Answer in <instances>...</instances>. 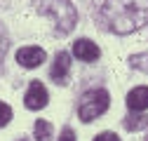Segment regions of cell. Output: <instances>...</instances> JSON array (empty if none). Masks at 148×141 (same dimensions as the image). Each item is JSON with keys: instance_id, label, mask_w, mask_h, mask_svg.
Returning a JSON list of instances; mask_svg holds the SVG:
<instances>
[{"instance_id": "cell-6", "label": "cell", "mask_w": 148, "mask_h": 141, "mask_svg": "<svg viewBox=\"0 0 148 141\" xmlns=\"http://www.w3.org/2000/svg\"><path fill=\"white\" fill-rule=\"evenodd\" d=\"M68 73H71V54L68 52H59L57 57H54V64L49 68V75L54 82H68Z\"/></svg>"}, {"instance_id": "cell-10", "label": "cell", "mask_w": 148, "mask_h": 141, "mask_svg": "<svg viewBox=\"0 0 148 141\" xmlns=\"http://www.w3.org/2000/svg\"><path fill=\"white\" fill-rule=\"evenodd\" d=\"M33 134H35V141H52V125L47 120H38L33 127Z\"/></svg>"}, {"instance_id": "cell-15", "label": "cell", "mask_w": 148, "mask_h": 141, "mask_svg": "<svg viewBox=\"0 0 148 141\" xmlns=\"http://www.w3.org/2000/svg\"><path fill=\"white\" fill-rule=\"evenodd\" d=\"M59 141H75V134H73V129H71V127H66V129L61 132Z\"/></svg>"}, {"instance_id": "cell-16", "label": "cell", "mask_w": 148, "mask_h": 141, "mask_svg": "<svg viewBox=\"0 0 148 141\" xmlns=\"http://www.w3.org/2000/svg\"><path fill=\"white\" fill-rule=\"evenodd\" d=\"M19 141H26V139H19Z\"/></svg>"}, {"instance_id": "cell-2", "label": "cell", "mask_w": 148, "mask_h": 141, "mask_svg": "<svg viewBox=\"0 0 148 141\" xmlns=\"http://www.w3.org/2000/svg\"><path fill=\"white\" fill-rule=\"evenodd\" d=\"M35 10L49 16L59 33H71L78 24V12L71 0H35Z\"/></svg>"}, {"instance_id": "cell-8", "label": "cell", "mask_w": 148, "mask_h": 141, "mask_svg": "<svg viewBox=\"0 0 148 141\" xmlns=\"http://www.w3.org/2000/svg\"><path fill=\"white\" fill-rule=\"evenodd\" d=\"M127 106L132 113H141L148 108V87H134L132 92L127 94Z\"/></svg>"}, {"instance_id": "cell-17", "label": "cell", "mask_w": 148, "mask_h": 141, "mask_svg": "<svg viewBox=\"0 0 148 141\" xmlns=\"http://www.w3.org/2000/svg\"><path fill=\"white\" fill-rule=\"evenodd\" d=\"M146 141H148V139H146Z\"/></svg>"}, {"instance_id": "cell-9", "label": "cell", "mask_w": 148, "mask_h": 141, "mask_svg": "<svg viewBox=\"0 0 148 141\" xmlns=\"http://www.w3.org/2000/svg\"><path fill=\"white\" fill-rule=\"evenodd\" d=\"M125 127L129 132H139V129H146L148 127V115L146 113H132L125 118Z\"/></svg>"}, {"instance_id": "cell-14", "label": "cell", "mask_w": 148, "mask_h": 141, "mask_svg": "<svg viewBox=\"0 0 148 141\" xmlns=\"http://www.w3.org/2000/svg\"><path fill=\"white\" fill-rule=\"evenodd\" d=\"M94 141H120V139H118V134H113V132H101Z\"/></svg>"}, {"instance_id": "cell-1", "label": "cell", "mask_w": 148, "mask_h": 141, "mask_svg": "<svg viewBox=\"0 0 148 141\" xmlns=\"http://www.w3.org/2000/svg\"><path fill=\"white\" fill-rule=\"evenodd\" d=\"M99 19L106 31L127 35L148 24V0H106Z\"/></svg>"}, {"instance_id": "cell-5", "label": "cell", "mask_w": 148, "mask_h": 141, "mask_svg": "<svg viewBox=\"0 0 148 141\" xmlns=\"http://www.w3.org/2000/svg\"><path fill=\"white\" fill-rule=\"evenodd\" d=\"M16 61H19V66H24V68H38L45 61V49L35 47V45L21 47L19 52H16Z\"/></svg>"}, {"instance_id": "cell-4", "label": "cell", "mask_w": 148, "mask_h": 141, "mask_svg": "<svg viewBox=\"0 0 148 141\" xmlns=\"http://www.w3.org/2000/svg\"><path fill=\"white\" fill-rule=\"evenodd\" d=\"M47 101H49V94H47V90H45V85H42L40 80H33V82L28 85V90H26V97H24L26 108L40 111V108L47 106Z\"/></svg>"}, {"instance_id": "cell-11", "label": "cell", "mask_w": 148, "mask_h": 141, "mask_svg": "<svg viewBox=\"0 0 148 141\" xmlns=\"http://www.w3.org/2000/svg\"><path fill=\"white\" fill-rule=\"evenodd\" d=\"M129 64H132L134 68H139V70H143V73H148V52H141V54L129 57Z\"/></svg>"}, {"instance_id": "cell-7", "label": "cell", "mask_w": 148, "mask_h": 141, "mask_svg": "<svg viewBox=\"0 0 148 141\" xmlns=\"http://www.w3.org/2000/svg\"><path fill=\"white\" fill-rule=\"evenodd\" d=\"M73 54H75L80 61H87V64H92V61H97L99 59V47L92 42L89 38H80V40H75L73 42Z\"/></svg>"}, {"instance_id": "cell-13", "label": "cell", "mask_w": 148, "mask_h": 141, "mask_svg": "<svg viewBox=\"0 0 148 141\" xmlns=\"http://www.w3.org/2000/svg\"><path fill=\"white\" fill-rule=\"evenodd\" d=\"M5 54H7V35H5V28L0 26V61L5 59Z\"/></svg>"}, {"instance_id": "cell-12", "label": "cell", "mask_w": 148, "mask_h": 141, "mask_svg": "<svg viewBox=\"0 0 148 141\" xmlns=\"http://www.w3.org/2000/svg\"><path fill=\"white\" fill-rule=\"evenodd\" d=\"M10 120H12V108L5 101H0V127H5Z\"/></svg>"}, {"instance_id": "cell-3", "label": "cell", "mask_w": 148, "mask_h": 141, "mask_svg": "<svg viewBox=\"0 0 148 141\" xmlns=\"http://www.w3.org/2000/svg\"><path fill=\"white\" fill-rule=\"evenodd\" d=\"M108 103H110V97H108L106 90H89L80 99L78 115H80L82 122H92V120H97L101 113H106Z\"/></svg>"}]
</instances>
